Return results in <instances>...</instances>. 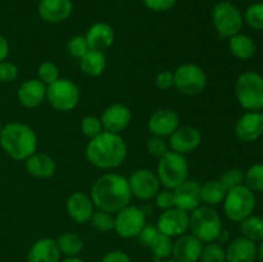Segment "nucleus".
Wrapping results in <instances>:
<instances>
[{"label":"nucleus","mask_w":263,"mask_h":262,"mask_svg":"<svg viewBox=\"0 0 263 262\" xmlns=\"http://www.w3.org/2000/svg\"><path fill=\"white\" fill-rule=\"evenodd\" d=\"M92 203L98 210L117 213L131 203L130 185L123 175L107 172L95 180L90 193Z\"/></svg>","instance_id":"nucleus-1"},{"label":"nucleus","mask_w":263,"mask_h":262,"mask_svg":"<svg viewBox=\"0 0 263 262\" xmlns=\"http://www.w3.org/2000/svg\"><path fill=\"white\" fill-rule=\"evenodd\" d=\"M87 162L103 171H112L127 158V144L121 134L103 131L97 138L90 139L85 149Z\"/></svg>","instance_id":"nucleus-2"},{"label":"nucleus","mask_w":263,"mask_h":262,"mask_svg":"<svg viewBox=\"0 0 263 262\" xmlns=\"http://www.w3.org/2000/svg\"><path fill=\"white\" fill-rule=\"evenodd\" d=\"M0 146L15 161H26L37 149V135L23 122H8L0 131Z\"/></svg>","instance_id":"nucleus-3"},{"label":"nucleus","mask_w":263,"mask_h":262,"mask_svg":"<svg viewBox=\"0 0 263 262\" xmlns=\"http://www.w3.org/2000/svg\"><path fill=\"white\" fill-rule=\"evenodd\" d=\"M189 229L202 243H212L217 240L223 228L217 211L210 205H199L190 215Z\"/></svg>","instance_id":"nucleus-4"},{"label":"nucleus","mask_w":263,"mask_h":262,"mask_svg":"<svg viewBox=\"0 0 263 262\" xmlns=\"http://www.w3.org/2000/svg\"><path fill=\"white\" fill-rule=\"evenodd\" d=\"M157 176L164 189L175 190L189 179V163L182 154L168 151L157 166Z\"/></svg>","instance_id":"nucleus-5"},{"label":"nucleus","mask_w":263,"mask_h":262,"mask_svg":"<svg viewBox=\"0 0 263 262\" xmlns=\"http://www.w3.org/2000/svg\"><path fill=\"white\" fill-rule=\"evenodd\" d=\"M239 104L247 110L263 109V77L257 72H244L235 84Z\"/></svg>","instance_id":"nucleus-6"},{"label":"nucleus","mask_w":263,"mask_h":262,"mask_svg":"<svg viewBox=\"0 0 263 262\" xmlns=\"http://www.w3.org/2000/svg\"><path fill=\"white\" fill-rule=\"evenodd\" d=\"M256 204V195L246 185L229 190L223 199V210L226 216L234 222H241L244 218L249 217L253 213Z\"/></svg>","instance_id":"nucleus-7"},{"label":"nucleus","mask_w":263,"mask_h":262,"mask_svg":"<svg viewBox=\"0 0 263 262\" xmlns=\"http://www.w3.org/2000/svg\"><path fill=\"white\" fill-rule=\"evenodd\" d=\"M80 87L76 82L59 77L55 82L46 86V100L59 112H71L80 103Z\"/></svg>","instance_id":"nucleus-8"},{"label":"nucleus","mask_w":263,"mask_h":262,"mask_svg":"<svg viewBox=\"0 0 263 262\" xmlns=\"http://www.w3.org/2000/svg\"><path fill=\"white\" fill-rule=\"evenodd\" d=\"M212 22L220 38L230 39L240 32L244 18L236 5L230 2H220L212 10Z\"/></svg>","instance_id":"nucleus-9"},{"label":"nucleus","mask_w":263,"mask_h":262,"mask_svg":"<svg viewBox=\"0 0 263 262\" xmlns=\"http://www.w3.org/2000/svg\"><path fill=\"white\" fill-rule=\"evenodd\" d=\"M175 87L181 94L198 95L204 91L207 86V73L200 66L195 63L180 64L174 71Z\"/></svg>","instance_id":"nucleus-10"},{"label":"nucleus","mask_w":263,"mask_h":262,"mask_svg":"<svg viewBox=\"0 0 263 262\" xmlns=\"http://www.w3.org/2000/svg\"><path fill=\"white\" fill-rule=\"evenodd\" d=\"M145 225V212L138 205L128 204L116 213L115 229L113 230L121 238L130 239L136 238Z\"/></svg>","instance_id":"nucleus-11"},{"label":"nucleus","mask_w":263,"mask_h":262,"mask_svg":"<svg viewBox=\"0 0 263 262\" xmlns=\"http://www.w3.org/2000/svg\"><path fill=\"white\" fill-rule=\"evenodd\" d=\"M127 180L133 197H136L140 200L153 199L161 190V182H159L158 176L152 170H136Z\"/></svg>","instance_id":"nucleus-12"},{"label":"nucleus","mask_w":263,"mask_h":262,"mask_svg":"<svg viewBox=\"0 0 263 262\" xmlns=\"http://www.w3.org/2000/svg\"><path fill=\"white\" fill-rule=\"evenodd\" d=\"M189 212L177 207H172L161 213L157 221V228L164 235L170 238L175 236L177 238L189 230Z\"/></svg>","instance_id":"nucleus-13"},{"label":"nucleus","mask_w":263,"mask_h":262,"mask_svg":"<svg viewBox=\"0 0 263 262\" xmlns=\"http://www.w3.org/2000/svg\"><path fill=\"white\" fill-rule=\"evenodd\" d=\"M202 143V133L194 126H182L170 135V151L176 153L189 154L199 148Z\"/></svg>","instance_id":"nucleus-14"},{"label":"nucleus","mask_w":263,"mask_h":262,"mask_svg":"<svg viewBox=\"0 0 263 262\" xmlns=\"http://www.w3.org/2000/svg\"><path fill=\"white\" fill-rule=\"evenodd\" d=\"M133 118L131 109L122 103H113L108 105L100 117L104 131L113 134H121L128 127Z\"/></svg>","instance_id":"nucleus-15"},{"label":"nucleus","mask_w":263,"mask_h":262,"mask_svg":"<svg viewBox=\"0 0 263 262\" xmlns=\"http://www.w3.org/2000/svg\"><path fill=\"white\" fill-rule=\"evenodd\" d=\"M146 126H148L149 133L153 136L166 138L180 127V117L176 110L168 109V108L158 109L152 113Z\"/></svg>","instance_id":"nucleus-16"},{"label":"nucleus","mask_w":263,"mask_h":262,"mask_svg":"<svg viewBox=\"0 0 263 262\" xmlns=\"http://www.w3.org/2000/svg\"><path fill=\"white\" fill-rule=\"evenodd\" d=\"M203 243L193 234L177 236L172 247V257L177 262H199Z\"/></svg>","instance_id":"nucleus-17"},{"label":"nucleus","mask_w":263,"mask_h":262,"mask_svg":"<svg viewBox=\"0 0 263 262\" xmlns=\"http://www.w3.org/2000/svg\"><path fill=\"white\" fill-rule=\"evenodd\" d=\"M235 134L239 140L252 143L263 134V115L257 110L244 113L235 125Z\"/></svg>","instance_id":"nucleus-18"},{"label":"nucleus","mask_w":263,"mask_h":262,"mask_svg":"<svg viewBox=\"0 0 263 262\" xmlns=\"http://www.w3.org/2000/svg\"><path fill=\"white\" fill-rule=\"evenodd\" d=\"M200 188H202V184L197 180L187 179L186 181L182 182L179 188L174 190L175 207L186 211V212H193L202 203Z\"/></svg>","instance_id":"nucleus-19"},{"label":"nucleus","mask_w":263,"mask_h":262,"mask_svg":"<svg viewBox=\"0 0 263 262\" xmlns=\"http://www.w3.org/2000/svg\"><path fill=\"white\" fill-rule=\"evenodd\" d=\"M94 203L91 198L82 192H74L66 202L67 215L77 223H86L94 213Z\"/></svg>","instance_id":"nucleus-20"},{"label":"nucleus","mask_w":263,"mask_h":262,"mask_svg":"<svg viewBox=\"0 0 263 262\" xmlns=\"http://www.w3.org/2000/svg\"><path fill=\"white\" fill-rule=\"evenodd\" d=\"M21 104L28 109H33L46 100V85L39 79H31L22 82L17 92Z\"/></svg>","instance_id":"nucleus-21"},{"label":"nucleus","mask_w":263,"mask_h":262,"mask_svg":"<svg viewBox=\"0 0 263 262\" xmlns=\"http://www.w3.org/2000/svg\"><path fill=\"white\" fill-rule=\"evenodd\" d=\"M72 10V0H40L37 7L39 15L49 23L63 22L69 18Z\"/></svg>","instance_id":"nucleus-22"},{"label":"nucleus","mask_w":263,"mask_h":262,"mask_svg":"<svg viewBox=\"0 0 263 262\" xmlns=\"http://www.w3.org/2000/svg\"><path fill=\"white\" fill-rule=\"evenodd\" d=\"M61 251L53 238H41L31 246L27 262H61Z\"/></svg>","instance_id":"nucleus-23"},{"label":"nucleus","mask_w":263,"mask_h":262,"mask_svg":"<svg viewBox=\"0 0 263 262\" xmlns=\"http://www.w3.org/2000/svg\"><path fill=\"white\" fill-rule=\"evenodd\" d=\"M257 244L244 236L234 239L225 249L226 262H254L257 258Z\"/></svg>","instance_id":"nucleus-24"},{"label":"nucleus","mask_w":263,"mask_h":262,"mask_svg":"<svg viewBox=\"0 0 263 262\" xmlns=\"http://www.w3.org/2000/svg\"><path fill=\"white\" fill-rule=\"evenodd\" d=\"M85 38L91 50L104 51L115 43V31L108 23L97 22L90 26Z\"/></svg>","instance_id":"nucleus-25"},{"label":"nucleus","mask_w":263,"mask_h":262,"mask_svg":"<svg viewBox=\"0 0 263 262\" xmlns=\"http://www.w3.org/2000/svg\"><path fill=\"white\" fill-rule=\"evenodd\" d=\"M26 170L37 179H49L57 171V163L49 154L35 152L26 159Z\"/></svg>","instance_id":"nucleus-26"},{"label":"nucleus","mask_w":263,"mask_h":262,"mask_svg":"<svg viewBox=\"0 0 263 262\" xmlns=\"http://www.w3.org/2000/svg\"><path fill=\"white\" fill-rule=\"evenodd\" d=\"M80 67L85 74L90 77H99L104 73L107 68V59L103 51L91 50L90 49L81 59H80Z\"/></svg>","instance_id":"nucleus-27"},{"label":"nucleus","mask_w":263,"mask_h":262,"mask_svg":"<svg viewBox=\"0 0 263 262\" xmlns=\"http://www.w3.org/2000/svg\"><path fill=\"white\" fill-rule=\"evenodd\" d=\"M229 49L235 58L241 61L251 59L257 50L256 43L252 40V38L240 32L229 39Z\"/></svg>","instance_id":"nucleus-28"},{"label":"nucleus","mask_w":263,"mask_h":262,"mask_svg":"<svg viewBox=\"0 0 263 262\" xmlns=\"http://www.w3.org/2000/svg\"><path fill=\"white\" fill-rule=\"evenodd\" d=\"M226 193H228V190L223 188V185L218 180L205 181L204 184H202V188H200L202 202L205 205H210V207L222 203L226 197Z\"/></svg>","instance_id":"nucleus-29"},{"label":"nucleus","mask_w":263,"mask_h":262,"mask_svg":"<svg viewBox=\"0 0 263 262\" xmlns=\"http://www.w3.org/2000/svg\"><path fill=\"white\" fill-rule=\"evenodd\" d=\"M55 240L61 253L67 257H77L84 249V240L76 233H63Z\"/></svg>","instance_id":"nucleus-30"},{"label":"nucleus","mask_w":263,"mask_h":262,"mask_svg":"<svg viewBox=\"0 0 263 262\" xmlns=\"http://www.w3.org/2000/svg\"><path fill=\"white\" fill-rule=\"evenodd\" d=\"M240 231L244 238L252 241L263 240V218L251 215L240 222Z\"/></svg>","instance_id":"nucleus-31"},{"label":"nucleus","mask_w":263,"mask_h":262,"mask_svg":"<svg viewBox=\"0 0 263 262\" xmlns=\"http://www.w3.org/2000/svg\"><path fill=\"white\" fill-rule=\"evenodd\" d=\"M172 247H174L172 238L164 235V234L159 231V234L157 235V238L154 239L149 248H151L152 253L154 254L156 259H166L170 258V256H172Z\"/></svg>","instance_id":"nucleus-32"},{"label":"nucleus","mask_w":263,"mask_h":262,"mask_svg":"<svg viewBox=\"0 0 263 262\" xmlns=\"http://www.w3.org/2000/svg\"><path fill=\"white\" fill-rule=\"evenodd\" d=\"M244 185L252 192H263V163H256L244 172Z\"/></svg>","instance_id":"nucleus-33"},{"label":"nucleus","mask_w":263,"mask_h":262,"mask_svg":"<svg viewBox=\"0 0 263 262\" xmlns=\"http://www.w3.org/2000/svg\"><path fill=\"white\" fill-rule=\"evenodd\" d=\"M90 222H91L92 228L99 233H108L115 229V216L107 211L98 210L94 211L91 218H90Z\"/></svg>","instance_id":"nucleus-34"},{"label":"nucleus","mask_w":263,"mask_h":262,"mask_svg":"<svg viewBox=\"0 0 263 262\" xmlns=\"http://www.w3.org/2000/svg\"><path fill=\"white\" fill-rule=\"evenodd\" d=\"M199 262H226L225 248L217 241L205 243V246H203Z\"/></svg>","instance_id":"nucleus-35"},{"label":"nucleus","mask_w":263,"mask_h":262,"mask_svg":"<svg viewBox=\"0 0 263 262\" xmlns=\"http://www.w3.org/2000/svg\"><path fill=\"white\" fill-rule=\"evenodd\" d=\"M81 131L86 138L94 139L104 131L102 121L97 116H85L81 121Z\"/></svg>","instance_id":"nucleus-36"},{"label":"nucleus","mask_w":263,"mask_h":262,"mask_svg":"<svg viewBox=\"0 0 263 262\" xmlns=\"http://www.w3.org/2000/svg\"><path fill=\"white\" fill-rule=\"evenodd\" d=\"M37 76L43 84L46 86L53 82H55L59 79V68L55 63L53 62H43L37 68Z\"/></svg>","instance_id":"nucleus-37"},{"label":"nucleus","mask_w":263,"mask_h":262,"mask_svg":"<svg viewBox=\"0 0 263 262\" xmlns=\"http://www.w3.org/2000/svg\"><path fill=\"white\" fill-rule=\"evenodd\" d=\"M218 181L229 192V190L234 189V188L244 185V172L240 169H230L221 175Z\"/></svg>","instance_id":"nucleus-38"},{"label":"nucleus","mask_w":263,"mask_h":262,"mask_svg":"<svg viewBox=\"0 0 263 262\" xmlns=\"http://www.w3.org/2000/svg\"><path fill=\"white\" fill-rule=\"evenodd\" d=\"M67 50H68V53L71 54L73 58L81 59L82 57L90 50L86 38L82 35L72 36V38L69 39L68 43H67Z\"/></svg>","instance_id":"nucleus-39"},{"label":"nucleus","mask_w":263,"mask_h":262,"mask_svg":"<svg viewBox=\"0 0 263 262\" xmlns=\"http://www.w3.org/2000/svg\"><path fill=\"white\" fill-rule=\"evenodd\" d=\"M246 21L253 30H263V3L249 5L246 12Z\"/></svg>","instance_id":"nucleus-40"},{"label":"nucleus","mask_w":263,"mask_h":262,"mask_svg":"<svg viewBox=\"0 0 263 262\" xmlns=\"http://www.w3.org/2000/svg\"><path fill=\"white\" fill-rule=\"evenodd\" d=\"M146 149H148L151 156L161 158L162 156H164V154L170 151V146L168 143H167L163 138L153 136V138L149 139L148 143H146Z\"/></svg>","instance_id":"nucleus-41"},{"label":"nucleus","mask_w":263,"mask_h":262,"mask_svg":"<svg viewBox=\"0 0 263 262\" xmlns=\"http://www.w3.org/2000/svg\"><path fill=\"white\" fill-rule=\"evenodd\" d=\"M18 77V67L8 61L0 62V82L9 84L14 82Z\"/></svg>","instance_id":"nucleus-42"},{"label":"nucleus","mask_w":263,"mask_h":262,"mask_svg":"<svg viewBox=\"0 0 263 262\" xmlns=\"http://www.w3.org/2000/svg\"><path fill=\"white\" fill-rule=\"evenodd\" d=\"M156 204H157V207L161 208V210H163V211L175 207L174 190H171V189L159 190L158 194L156 195Z\"/></svg>","instance_id":"nucleus-43"},{"label":"nucleus","mask_w":263,"mask_h":262,"mask_svg":"<svg viewBox=\"0 0 263 262\" xmlns=\"http://www.w3.org/2000/svg\"><path fill=\"white\" fill-rule=\"evenodd\" d=\"M156 86L158 87L162 91H166L170 90L171 87L175 86V79H174V72L168 71H162L159 72L156 76Z\"/></svg>","instance_id":"nucleus-44"},{"label":"nucleus","mask_w":263,"mask_h":262,"mask_svg":"<svg viewBox=\"0 0 263 262\" xmlns=\"http://www.w3.org/2000/svg\"><path fill=\"white\" fill-rule=\"evenodd\" d=\"M145 7L153 12H167L175 7L177 0H143Z\"/></svg>","instance_id":"nucleus-45"},{"label":"nucleus","mask_w":263,"mask_h":262,"mask_svg":"<svg viewBox=\"0 0 263 262\" xmlns=\"http://www.w3.org/2000/svg\"><path fill=\"white\" fill-rule=\"evenodd\" d=\"M158 234H159V230L157 226L145 225L144 226L143 230L140 231V234L138 235V238L143 246L148 247L149 248V247H151V244L153 243V240L157 238V235H158Z\"/></svg>","instance_id":"nucleus-46"},{"label":"nucleus","mask_w":263,"mask_h":262,"mask_svg":"<svg viewBox=\"0 0 263 262\" xmlns=\"http://www.w3.org/2000/svg\"><path fill=\"white\" fill-rule=\"evenodd\" d=\"M102 262H131V258L128 257L127 253L116 249V251H110L105 253L104 257L102 258Z\"/></svg>","instance_id":"nucleus-47"},{"label":"nucleus","mask_w":263,"mask_h":262,"mask_svg":"<svg viewBox=\"0 0 263 262\" xmlns=\"http://www.w3.org/2000/svg\"><path fill=\"white\" fill-rule=\"evenodd\" d=\"M9 50L10 48H9V43H8L7 38L0 33V62L5 61V59L8 58V55H9Z\"/></svg>","instance_id":"nucleus-48"},{"label":"nucleus","mask_w":263,"mask_h":262,"mask_svg":"<svg viewBox=\"0 0 263 262\" xmlns=\"http://www.w3.org/2000/svg\"><path fill=\"white\" fill-rule=\"evenodd\" d=\"M257 256L259 257V259H261V262H263V240L261 241V244H259V247H257Z\"/></svg>","instance_id":"nucleus-49"},{"label":"nucleus","mask_w":263,"mask_h":262,"mask_svg":"<svg viewBox=\"0 0 263 262\" xmlns=\"http://www.w3.org/2000/svg\"><path fill=\"white\" fill-rule=\"evenodd\" d=\"M62 262H85L84 259L79 258V257H68V258L63 259Z\"/></svg>","instance_id":"nucleus-50"},{"label":"nucleus","mask_w":263,"mask_h":262,"mask_svg":"<svg viewBox=\"0 0 263 262\" xmlns=\"http://www.w3.org/2000/svg\"><path fill=\"white\" fill-rule=\"evenodd\" d=\"M154 262H177V261L174 258H166V259H156Z\"/></svg>","instance_id":"nucleus-51"},{"label":"nucleus","mask_w":263,"mask_h":262,"mask_svg":"<svg viewBox=\"0 0 263 262\" xmlns=\"http://www.w3.org/2000/svg\"><path fill=\"white\" fill-rule=\"evenodd\" d=\"M3 126H4V125H2V123H0V131H2V128H3Z\"/></svg>","instance_id":"nucleus-52"},{"label":"nucleus","mask_w":263,"mask_h":262,"mask_svg":"<svg viewBox=\"0 0 263 262\" xmlns=\"http://www.w3.org/2000/svg\"><path fill=\"white\" fill-rule=\"evenodd\" d=\"M262 115H263V112H262Z\"/></svg>","instance_id":"nucleus-53"}]
</instances>
